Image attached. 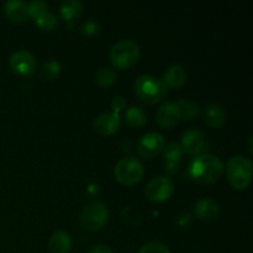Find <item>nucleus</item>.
Listing matches in <instances>:
<instances>
[{
  "label": "nucleus",
  "instance_id": "14",
  "mask_svg": "<svg viewBox=\"0 0 253 253\" xmlns=\"http://www.w3.org/2000/svg\"><path fill=\"white\" fill-rule=\"evenodd\" d=\"M185 79H187V72L184 67L178 63H173L163 73L162 83L165 84L166 88L177 89L185 83Z\"/></svg>",
  "mask_w": 253,
  "mask_h": 253
},
{
  "label": "nucleus",
  "instance_id": "2",
  "mask_svg": "<svg viewBox=\"0 0 253 253\" xmlns=\"http://www.w3.org/2000/svg\"><path fill=\"white\" fill-rule=\"evenodd\" d=\"M252 170L253 166L251 160L245 156H234L226 163L227 180L236 189L242 190L249 187L252 178Z\"/></svg>",
  "mask_w": 253,
  "mask_h": 253
},
{
  "label": "nucleus",
  "instance_id": "29",
  "mask_svg": "<svg viewBox=\"0 0 253 253\" xmlns=\"http://www.w3.org/2000/svg\"><path fill=\"white\" fill-rule=\"evenodd\" d=\"M89 253H114V251L108 245H96V246L91 247Z\"/></svg>",
  "mask_w": 253,
  "mask_h": 253
},
{
  "label": "nucleus",
  "instance_id": "11",
  "mask_svg": "<svg viewBox=\"0 0 253 253\" xmlns=\"http://www.w3.org/2000/svg\"><path fill=\"white\" fill-rule=\"evenodd\" d=\"M204 143L205 140L202 131L197 130V128H189V130L183 133L179 146L183 152L188 153V155L197 156L204 148Z\"/></svg>",
  "mask_w": 253,
  "mask_h": 253
},
{
  "label": "nucleus",
  "instance_id": "23",
  "mask_svg": "<svg viewBox=\"0 0 253 253\" xmlns=\"http://www.w3.org/2000/svg\"><path fill=\"white\" fill-rule=\"evenodd\" d=\"M59 72H61V64L56 59H52V61H48L42 64L40 74L46 81H53V79L58 77Z\"/></svg>",
  "mask_w": 253,
  "mask_h": 253
},
{
  "label": "nucleus",
  "instance_id": "15",
  "mask_svg": "<svg viewBox=\"0 0 253 253\" xmlns=\"http://www.w3.org/2000/svg\"><path fill=\"white\" fill-rule=\"evenodd\" d=\"M120 126V116L115 113H105L94 120V130L100 135H111Z\"/></svg>",
  "mask_w": 253,
  "mask_h": 253
},
{
  "label": "nucleus",
  "instance_id": "26",
  "mask_svg": "<svg viewBox=\"0 0 253 253\" xmlns=\"http://www.w3.org/2000/svg\"><path fill=\"white\" fill-rule=\"evenodd\" d=\"M138 253H170V251L165 244H162V242L153 241L143 245V246L141 247L140 251H138Z\"/></svg>",
  "mask_w": 253,
  "mask_h": 253
},
{
  "label": "nucleus",
  "instance_id": "21",
  "mask_svg": "<svg viewBox=\"0 0 253 253\" xmlns=\"http://www.w3.org/2000/svg\"><path fill=\"white\" fill-rule=\"evenodd\" d=\"M125 118L128 125L133 126V127H140V126L145 125L147 121V114L141 106H131L126 110Z\"/></svg>",
  "mask_w": 253,
  "mask_h": 253
},
{
  "label": "nucleus",
  "instance_id": "27",
  "mask_svg": "<svg viewBox=\"0 0 253 253\" xmlns=\"http://www.w3.org/2000/svg\"><path fill=\"white\" fill-rule=\"evenodd\" d=\"M82 32L88 36H91V35H95L99 32V24L93 19L86 20L85 22H83L82 25Z\"/></svg>",
  "mask_w": 253,
  "mask_h": 253
},
{
  "label": "nucleus",
  "instance_id": "19",
  "mask_svg": "<svg viewBox=\"0 0 253 253\" xmlns=\"http://www.w3.org/2000/svg\"><path fill=\"white\" fill-rule=\"evenodd\" d=\"M59 11L64 20L71 21V20L81 16V14L83 12V4L79 0H64L62 1Z\"/></svg>",
  "mask_w": 253,
  "mask_h": 253
},
{
  "label": "nucleus",
  "instance_id": "20",
  "mask_svg": "<svg viewBox=\"0 0 253 253\" xmlns=\"http://www.w3.org/2000/svg\"><path fill=\"white\" fill-rule=\"evenodd\" d=\"M177 104L179 106L180 119L192 120V119L197 118L200 114L199 104L190 100V99H180L179 101H177Z\"/></svg>",
  "mask_w": 253,
  "mask_h": 253
},
{
  "label": "nucleus",
  "instance_id": "9",
  "mask_svg": "<svg viewBox=\"0 0 253 253\" xmlns=\"http://www.w3.org/2000/svg\"><path fill=\"white\" fill-rule=\"evenodd\" d=\"M9 64L12 71L20 76H30L34 73L35 68H36V61H35L34 54L30 53L26 49L15 51L10 56Z\"/></svg>",
  "mask_w": 253,
  "mask_h": 253
},
{
  "label": "nucleus",
  "instance_id": "18",
  "mask_svg": "<svg viewBox=\"0 0 253 253\" xmlns=\"http://www.w3.org/2000/svg\"><path fill=\"white\" fill-rule=\"evenodd\" d=\"M48 247L52 253H68L72 247L71 235L63 230L56 231L49 239Z\"/></svg>",
  "mask_w": 253,
  "mask_h": 253
},
{
  "label": "nucleus",
  "instance_id": "10",
  "mask_svg": "<svg viewBox=\"0 0 253 253\" xmlns=\"http://www.w3.org/2000/svg\"><path fill=\"white\" fill-rule=\"evenodd\" d=\"M156 120L161 127L170 128L177 125L180 120L179 106L177 101H166L158 108L156 113Z\"/></svg>",
  "mask_w": 253,
  "mask_h": 253
},
{
  "label": "nucleus",
  "instance_id": "3",
  "mask_svg": "<svg viewBox=\"0 0 253 253\" xmlns=\"http://www.w3.org/2000/svg\"><path fill=\"white\" fill-rule=\"evenodd\" d=\"M166 89L161 79L150 74L140 76L133 84L136 95L146 104H156L162 100L166 95Z\"/></svg>",
  "mask_w": 253,
  "mask_h": 253
},
{
  "label": "nucleus",
  "instance_id": "22",
  "mask_svg": "<svg viewBox=\"0 0 253 253\" xmlns=\"http://www.w3.org/2000/svg\"><path fill=\"white\" fill-rule=\"evenodd\" d=\"M116 77H118V74L113 68L103 67V68L96 71L95 76H94V81L99 86H109L116 81Z\"/></svg>",
  "mask_w": 253,
  "mask_h": 253
},
{
  "label": "nucleus",
  "instance_id": "8",
  "mask_svg": "<svg viewBox=\"0 0 253 253\" xmlns=\"http://www.w3.org/2000/svg\"><path fill=\"white\" fill-rule=\"evenodd\" d=\"M165 147V138L158 132H148L140 138L137 145L138 153L146 160L155 158Z\"/></svg>",
  "mask_w": 253,
  "mask_h": 253
},
{
  "label": "nucleus",
  "instance_id": "13",
  "mask_svg": "<svg viewBox=\"0 0 253 253\" xmlns=\"http://www.w3.org/2000/svg\"><path fill=\"white\" fill-rule=\"evenodd\" d=\"M194 211L199 219L205 220V221H212L219 217L221 209L216 200L210 199V198H203L195 203Z\"/></svg>",
  "mask_w": 253,
  "mask_h": 253
},
{
  "label": "nucleus",
  "instance_id": "6",
  "mask_svg": "<svg viewBox=\"0 0 253 253\" xmlns=\"http://www.w3.org/2000/svg\"><path fill=\"white\" fill-rule=\"evenodd\" d=\"M108 217V208L103 203H91L82 210L79 221L82 226L88 231H96L106 224Z\"/></svg>",
  "mask_w": 253,
  "mask_h": 253
},
{
  "label": "nucleus",
  "instance_id": "24",
  "mask_svg": "<svg viewBox=\"0 0 253 253\" xmlns=\"http://www.w3.org/2000/svg\"><path fill=\"white\" fill-rule=\"evenodd\" d=\"M37 26L42 30H47V31H51L54 27L57 26V17L54 16V14L49 10L44 11L43 14L40 15L39 17L35 19Z\"/></svg>",
  "mask_w": 253,
  "mask_h": 253
},
{
  "label": "nucleus",
  "instance_id": "16",
  "mask_svg": "<svg viewBox=\"0 0 253 253\" xmlns=\"http://www.w3.org/2000/svg\"><path fill=\"white\" fill-rule=\"evenodd\" d=\"M4 12L11 21L22 22L29 17L27 4L21 0H9L4 4Z\"/></svg>",
  "mask_w": 253,
  "mask_h": 253
},
{
  "label": "nucleus",
  "instance_id": "25",
  "mask_svg": "<svg viewBox=\"0 0 253 253\" xmlns=\"http://www.w3.org/2000/svg\"><path fill=\"white\" fill-rule=\"evenodd\" d=\"M27 9H29V16H31L35 20L36 17H39L40 15L48 10V5L44 1H42V0H34V1L27 4Z\"/></svg>",
  "mask_w": 253,
  "mask_h": 253
},
{
  "label": "nucleus",
  "instance_id": "4",
  "mask_svg": "<svg viewBox=\"0 0 253 253\" xmlns=\"http://www.w3.org/2000/svg\"><path fill=\"white\" fill-rule=\"evenodd\" d=\"M140 47L131 40H121L110 49L111 63L118 68H130L137 63L140 58Z\"/></svg>",
  "mask_w": 253,
  "mask_h": 253
},
{
  "label": "nucleus",
  "instance_id": "28",
  "mask_svg": "<svg viewBox=\"0 0 253 253\" xmlns=\"http://www.w3.org/2000/svg\"><path fill=\"white\" fill-rule=\"evenodd\" d=\"M126 106V100L124 96H115V98L113 99V101H111V108H113L114 113L115 114H119L121 110H124Z\"/></svg>",
  "mask_w": 253,
  "mask_h": 253
},
{
  "label": "nucleus",
  "instance_id": "12",
  "mask_svg": "<svg viewBox=\"0 0 253 253\" xmlns=\"http://www.w3.org/2000/svg\"><path fill=\"white\" fill-rule=\"evenodd\" d=\"M162 157L166 170L168 173L177 172L183 157V151L180 148L179 143L169 142L167 146H165L162 150Z\"/></svg>",
  "mask_w": 253,
  "mask_h": 253
},
{
  "label": "nucleus",
  "instance_id": "7",
  "mask_svg": "<svg viewBox=\"0 0 253 253\" xmlns=\"http://www.w3.org/2000/svg\"><path fill=\"white\" fill-rule=\"evenodd\" d=\"M174 190V185L169 178L165 175H157L152 178L146 185V197L155 203H162L169 199Z\"/></svg>",
  "mask_w": 253,
  "mask_h": 253
},
{
  "label": "nucleus",
  "instance_id": "17",
  "mask_svg": "<svg viewBox=\"0 0 253 253\" xmlns=\"http://www.w3.org/2000/svg\"><path fill=\"white\" fill-rule=\"evenodd\" d=\"M203 118L205 124L212 128H219L225 123V110L217 104H210L203 111Z\"/></svg>",
  "mask_w": 253,
  "mask_h": 253
},
{
  "label": "nucleus",
  "instance_id": "5",
  "mask_svg": "<svg viewBox=\"0 0 253 253\" xmlns=\"http://www.w3.org/2000/svg\"><path fill=\"white\" fill-rule=\"evenodd\" d=\"M143 166L137 158L126 157L119 161L115 166L114 174L118 182L124 185H133L140 182L143 177Z\"/></svg>",
  "mask_w": 253,
  "mask_h": 253
},
{
  "label": "nucleus",
  "instance_id": "1",
  "mask_svg": "<svg viewBox=\"0 0 253 253\" xmlns=\"http://www.w3.org/2000/svg\"><path fill=\"white\" fill-rule=\"evenodd\" d=\"M189 174L195 182L203 183V184H210L221 177L224 172V165L221 161L214 155H199L195 156L189 163Z\"/></svg>",
  "mask_w": 253,
  "mask_h": 253
}]
</instances>
